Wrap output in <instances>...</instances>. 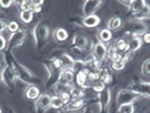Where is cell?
<instances>
[{
	"mask_svg": "<svg viewBox=\"0 0 150 113\" xmlns=\"http://www.w3.org/2000/svg\"><path fill=\"white\" fill-rule=\"evenodd\" d=\"M141 38H142L143 43H150V33L149 32L144 33L142 36H141Z\"/></svg>",
	"mask_w": 150,
	"mask_h": 113,
	"instance_id": "7bdbcfd3",
	"label": "cell"
},
{
	"mask_svg": "<svg viewBox=\"0 0 150 113\" xmlns=\"http://www.w3.org/2000/svg\"><path fill=\"white\" fill-rule=\"evenodd\" d=\"M143 42L142 38L139 36H132L128 40V51L127 53H134L137 52L141 46H142Z\"/></svg>",
	"mask_w": 150,
	"mask_h": 113,
	"instance_id": "e0dca14e",
	"label": "cell"
},
{
	"mask_svg": "<svg viewBox=\"0 0 150 113\" xmlns=\"http://www.w3.org/2000/svg\"><path fill=\"white\" fill-rule=\"evenodd\" d=\"M141 98V96H139L138 94H135L134 92L130 90L129 88H124L121 90L117 93L116 96V105L117 107L124 104H134L137 101H139Z\"/></svg>",
	"mask_w": 150,
	"mask_h": 113,
	"instance_id": "5b68a950",
	"label": "cell"
},
{
	"mask_svg": "<svg viewBox=\"0 0 150 113\" xmlns=\"http://www.w3.org/2000/svg\"><path fill=\"white\" fill-rule=\"evenodd\" d=\"M41 94H40V90H38V86L35 85H28L26 87V90H24V96L30 99V101H36Z\"/></svg>",
	"mask_w": 150,
	"mask_h": 113,
	"instance_id": "ac0fdd59",
	"label": "cell"
},
{
	"mask_svg": "<svg viewBox=\"0 0 150 113\" xmlns=\"http://www.w3.org/2000/svg\"><path fill=\"white\" fill-rule=\"evenodd\" d=\"M33 16L34 13L32 10H22L19 14V18L24 24H30L33 21Z\"/></svg>",
	"mask_w": 150,
	"mask_h": 113,
	"instance_id": "4dcf8cb0",
	"label": "cell"
},
{
	"mask_svg": "<svg viewBox=\"0 0 150 113\" xmlns=\"http://www.w3.org/2000/svg\"><path fill=\"white\" fill-rule=\"evenodd\" d=\"M103 1L99 0H86L83 4V17H87L90 15H95L99 7L102 6Z\"/></svg>",
	"mask_w": 150,
	"mask_h": 113,
	"instance_id": "9c48e42d",
	"label": "cell"
},
{
	"mask_svg": "<svg viewBox=\"0 0 150 113\" xmlns=\"http://www.w3.org/2000/svg\"><path fill=\"white\" fill-rule=\"evenodd\" d=\"M72 70H74V72H75V74L79 72V71H83V70H85V60H80V59L76 60L75 65H74V68H72Z\"/></svg>",
	"mask_w": 150,
	"mask_h": 113,
	"instance_id": "e575fe53",
	"label": "cell"
},
{
	"mask_svg": "<svg viewBox=\"0 0 150 113\" xmlns=\"http://www.w3.org/2000/svg\"><path fill=\"white\" fill-rule=\"evenodd\" d=\"M121 26H122V19H121L120 17L115 16V17L111 18V19L107 22V27H106V28L110 30L111 32H113V31L119 30Z\"/></svg>",
	"mask_w": 150,
	"mask_h": 113,
	"instance_id": "484cf974",
	"label": "cell"
},
{
	"mask_svg": "<svg viewBox=\"0 0 150 113\" xmlns=\"http://www.w3.org/2000/svg\"><path fill=\"white\" fill-rule=\"evenodd\" d=\"M83 113H93V112H91L90 107H86V109H85V111H83Z\"/></svg>",
	"mask_w": 150,
	"mask_h": 113,
	"instance_id": "bcb514c9",
	"label": "cell"
},
{
	"mask_svg": "<svg viewBox=\"0 0 150 113\" xmlns=\"http://www.w3.org/2000/svg\"><path fill=\"white\" fill-rule=\"evenodd\" d=\"M76 83H77V86L83 88V90H86V88H89L91 82L89 80V77H88V72L86 70H83V71H79L76 74Z\"/></svg>",
	"mask_w": 150,
	"mask_h": 113,
	"instance_id": "4fadbf2b",
	"label": "cell"
},
{
	"mask_svg": "<svg viewBox=\"0 0 150 113\" xmlns=\"http://www.w3.org/2000/svg\"><path fill=\"white\" fill-rule=\"evenodd\" d=\"M63 105H64V102H63V99H62L59 95L51 96V103H50V107H51V109L60 111L61 109L63 107Z\"/></svg>",
	"mask_w": 150,
	"mask_h": 113,
	"instance_id": "83f0119b",
	"label": "cell"
},
{
	"mask_svg": "<svg viewBox=\"0 0 150 113\" xmlns=\"http://www.w3.org/2000/svg\"><path fill=\"white\" fill-rule=\"evenodd\" d=\"M59 58H60L61 61H62V66H63L62 69H71V70H72L76 60L70 55V54H68V53H62Z\"/></svg>",
	"mask_w": 150,
	"mask_h": 113,
	"instance_id": "7402d4cb",
	"label": "cell"
},
{
	"mask_svg": "<svg viewBox=\"0 0 150 113\" xmlns=\"http://www.w3.org/2000/svg\"><path fill=\"white\" fill-rule=\"evenodd\" d=\"M72 45L75 48H78L79 50H87L89 46V40L83 34H76L72 38Z\"/></svg>",
	"mask_w": 150,
	"mask_h": 113,
	"instance_id": "5bb4252c",
	"label": "cell"
},
{
	"mask_svg": "<svg viewBox=\"0 0 150 113\" xmlns=\"http://www.w3.org/2000/svg\"><path fill=\"white\" fill-rule=\"evenodd\" d=\"M149 14H150V6L147 5V6L143 8V9H141L139 13L132 14L133 21H143V19H146V18L149 17Z\"/></svg>",
	"mask_w": 150,
	"mask_h": 113,
	"instance_id": "f1b7e54d",
	"label": "cell"
},
{
	"mask_svg": "<svg viewBox=\"0 0 150 113\" xmlns=\"http://www.w3.org/2000/svg\"><path fill=\"white\" fill-rule=\"evenodd\" d=\"M0 113H2V110H1V107H0Z\"/></svg>",
	"mask_w": 150,
	"mask_h": 113,
	"instance_id": "c3c4849f",
	"label": "cell"
},
{
	"mask_svg": "<svg viewBox=\"0 0 150 113\" xmlns=\"http://www.w3.org/2000/svg\"><path fill=\"white\" fill-rule=\"evenodd\" d=\"M69 95H70V98L71 99H83L85 97V90L78 87V86H71L70 87V90H69Z\"/></svg>",
	"mask_w": 150,
	"mask_h": 113,
	"instance_id": "44dd1931",
	"label": "cell"
},
{
	"mask_svg": "<svg viewBox=\"0 0 150 113\" xmlns=\"http://www.w3.org/2000/svg\"><path fill=\"white\" fill-rule=\"evenodd\" d=\"M26 38H27V31L25 30H19L15 33H10L7 40V49H6L7 52H10L16 48L22 46Z\"/></svg>",
	"mask_w": 150,
	"mask_h": 113,
	"instance_id": "277c9868",
	"label": "cell"
},
{
	"mask_svg": "<svg viewBox=\"0 0 150 113\" xmlns=\"http://www.w3.org/2000/svg\"><path fill=\"white\" fill-rule=\"evenodd\" d=\"M32 35L34 38V43L38 49L44 44L50 36V28L47 25H45L43 23H38L34 26V28L32 31Z\"/></svg>",
	"mask_w": 150,
	"mask_h": 113,
	"instance_id": "7a4b0ae2",
	"label": "cell"
},
{
	"mask_svg": "<svg viewBox=\"0 0 150 113\" xmlns=\"http://www.w3.org/2000/svg\"><path fill=\"white\" fill-rule=\"evenodd\" d=\"M97 40L98 42L104 43V44L111 42V40H112V32L110 30H107V28L99 30L97 33Z\"/></svg>",
	"mask_w": 150,
	"mask_h": 113,
	"instance_id": "ffe728a7",
	"label": "cell"
},
{
	"mask_svg": "<svg viewBox=\"0 0 150 113\" xmlns=\"http://www.w3.org/2000/svg\"><path fill=\"white\" fill-rule=\"evenodd\" d=\"M149 17H150V14H149Z\"/></svg>",
	"mask_w": 150,
	"mask_h": 113,
	"instance_id": "f907efd6",
	"label": "cell"
},
{
	"mask_svg": "<svg viewBox=\"0 0 150 113\" xmlns=\"http://www.w3.org/2000/svg\"><path fill=\"white\" fill-rule=\"evenodd\" d=\"M0 70H1V63H0Z\"/></svg>",
	"mask_w": 150,
	"mask_h": 113,
	"instance_id": "681fc988",
	"label": "cell"
},
{
	"mask_svg": "<svg viewBox=\"0 0 150 113\" xmlns=\"http://www.w3.org/2000/svg\"><path fill=\"white\" fill-rule=\"evenodd\" d=\"M51 68H52L53 70H59V71L63 68L62 61H61V59L59 57H55V58L51 59Z\"/></svg>",
	"mask_w": 150,
	"mask_h": 113,
	"instance_id": "836d02e7",
	"label": "cell"
},
{
	"mask_svg": "<svg viewBox=\"0 0 150 113\" xmlns=\"http://www.w3.org/2000/svg\"><path fill=\"white\" fill-rule=\"evenodd\" d=\"M102 69L100 67V62L97 61L96 59H94L93 57L88 58L87 60H85V70L88 72V74H97L99 72V70Z\"/></svg>",
	"mask_w": 150,
	"mask_h": 113,
	"instance_id": "2e32d148",
	"label": "cell"
},
{
	"mask_svg": "<svg viewBox=\"0 0 150 113\" xmlns=\"http://www.w3.org/2000/svg\"><path fill=\"white\" fill-rule=\"evenodd\" d=\"M98 97V103L97 106L99 109V112H106L108 106H110V103H111V99H112V94H111V90L105 87L104 90H102L100 93L97 94Z\"/></svg>",
	"mask_w": 150,
	"mask_h": 113,
	"instance_id": "52a82bcc",
	"label": "cell"
},
{
	"mask_svg": "<svg viewBox=\"0 0 150 113\" xmlns=\"http://www.w3.org/2000/svg\"><path fill=\"white\" fill-rule=\"evenodd\" d=\"M85 107V101L83 99H71L69 103L64 104L63 107L60 110V113H72L76 111H79Z\"/></svg>",
	"mask_w": 150,
	"mask_h": 113,
	"instance_id": "8fae6325",
	"label": "cell"
},
{
	"mask_svg": "<svg viewBox=\"0 0 150 113\" xmlns=\"http://www.w3.org/2000/svg\"><path fill=\"white\" fill-rule=\"evenodd\" d=\"M17 4L21 6L22 10H32L33 9V1H26V0H24V1H19Z\"/></svg>",
	"mask_w": 150,
	"mask_h": 113,
	"instance_id": "74e56055",
	"label": "cell"
},
{
	"mask_svg": "<svg viewBox=\"0 0 150 113\" xmlns=\"http://www.w3.org/2000/svg\"><path fill=\"white\" fill-rule=\"evenodd\" d=\"M7 30L10 32V33H15L17 31H19V25L18 23L16 22H10L7 24Z\"/></svg>",
	"mask_w": 150,
	"mask_h": 113,
	"instance_id": "f35d334b",
	"label": "cell"
},
{
	"mask_svg": "<svg viewBox=\"0 0 150 113\" xmlns=\"http://www.w3.org/2000/svg\"><path fill=\"white\" fill-rule=\"evenodd\" d=\"M106 53H107V45L104 43L97 42L91 48V57L99 62H102L106 59Z\"/></svg>",
	"mask_w": 150,
	"mask_h": 113,
	"instance_id": "30bf717a",
	"label": "cell"
},
{
	"mask_svg": "<svg viewBox=\"0 0 150 113\" xmlns=\"http://www.w3.org/2000/svg\"><path fill=\"white\" fill-rule=\"evenodd\" d=\"M98 79H99V80H102L105 85L112 83V80H113L112 75H111L110 70H108V69H106V68H102V69L99 70V72H98Z\"/></svg>",
	"mask_w": 150,
	"mask_h": 113,
	"instance_id": "d4e9b609",
	"label": "cell"
},
{
	"mask_svg": "<svg viewBox=\"0 0 150 113\" xmlns=\"http://www.w3.org/2000/svg\"><path fill=\"white\" fill-rule=\"evenodd\" d=\"M0 78L2 84L9 90H13L15 87L16 82L18 80L15 70L10 65H7L6 67H4L0 70Z\"/></svg>",
	"mask_w": 150,
	"mask_h": 113,
	"instance_id": "3957f363",
	"label": "cell"
},
{
	"mask_svg": "<svg viewBox=\"0 0 150 113\" xmlns=\"http://www.w3.org/2000/svg\"><path fill=\"white\" fill-rule=\"evenodd\" d=\"M148 32L147 25L143 23V21H132L131 22V35L132 36H139L141 38L144 33Z\"/></svg>",
	"mask_w": 150,
	"mask_h": 113,
	"instance_id": "7c38bea8",
	"label": "cell"
},
{
	"mask_svg": "<svg viewBox=\"0 0 150 113\" xmlns=\"http://www.w3.org/2000/svg\"><path fill=\"white\" fill-rule=\"evenodd\" d=\"M116 53H119L116 51V49H115V46L113 44H110L107 46V53H106V58L108 59V60L112 61V59L116 55Z\"/></svg>",
	"mask_w": 150,
	"mask_h": 113,
	"instance_id": "d590c367",
	"label": "cell"
},
{
	"mask_svg": "<svg viewBox=\"0 0 150 113\" xmlns=\"http://www.w3.org/2000/svg\"><path fill=\"white\" fill-rule=\"evenodd\" d=\"M50 103H51V96L49 94H41L35 101V109L38 112L44 111L50 107Z\"/></svg>",
	"mask_w": 150,
	"mask_h": 113,
	"instance_id": "9a60e30c",
	"label": "cell"
},
{
	"mask_svg": "<svg viewBox=\"0 0 150 113\" xmlns=\"http://www.w3.org/2000/svg\"><path fill=\"white\" fill-rule=\"evenodd\" d=\"M69 34L64 28L59 27V28H55L53 32V38L57 41V42H64L68 38Z\"/></svg>",
	"mask_w": 150,
	"mask_h": 113,
	"instance_id": "cb8c5ba5",
	"label": "cell"
},
{
	"mask_svg": "<svg viewBox=\"0 0 150 113\" xmlns=\"http://www.w3.org/2000/svg\"><path fill=\"white\" fill-rule=\"evenodd\" d=\"M15 2L14 1H0V7L1 8H5V9H8V8L11 7V5H14Z\"/></svg>",
	"mask_w": 150,
	"mask_h": 113,
	"instance_id": "b9f144b4",
	"label": "cell"
},
{
	"mask_svg": "<svg viewBox=\"0 0 150 113\" xmlns=\"http://www.w3.org/2000/svg\"><path fill=\"white\" fill-rule=\"evenodd\" d=\"M7 49V40L0 34V52Z\"/></svg>",
	"mask_w": 150,
	"mask_h": 113,
	"instance_id": "60d3db41",
	"label": "cell"
},
{
	"mask_svg": "<svg viewBox=\"0 0 150 113\" xmlns=\"http://www.w3.org/2000/svg\"><path fill=\"white\" fill-rule=\"evenodd\" d=\"M148 4L143 0H133L131 1V5H130V9L132 11V14H135V13H139L141 9L146 7Z\"/></svg>",
	"mask_w": 150,
	"mask_h": 113,
	"instance_id": "f546056e",
	"label": "cell"
},
{
	"mask_svg": "<svg viewBox=\"0 0 150 113\" xmlns=\"http://www.w3.org/2000/svg\"><path fill=\"white\" fill-rule=\"evenodd\" d=\"M5 30H7V23H5L2 19H0V34Z\"/></svg>",
	"mask_w": 150,
	"mask_h": 113,
	"instance_id": "ee69618b",
	"label": "cell"
},
{
	"mask_svg": "<svg viewBox=\"0 0 150 113\" xmlns=\"http://www.w3.org/2000/svg\"><path fill=\"white\" fill-rule=\"evenodd\" d=\"M117 113H134V104H124L119 106Z\"/></svg>",
	"mask_w": 150,
	"mask_h": 113,
	"instance_id": "d6a6232c",
	"label": "cell"
},
{
	"mask_svg": "<svg viewBox=\"0 0 150 113\" xmlns=\"http://www.w3.org/2000/svg\"><path fill=\"white\" fill-rule=\"evenodd\" d=\"M76 74L71 69H61L58 74V85L69 86L75 80Z\"/></svg>",
	"mask_w": 150,
	"mask_h": 113,
	"instance_id": "ba28073f",
	"label": "cell"
},
{
	"mask_svg": "<svg viewBox=\"0 0 150 113\" xmlns=\"http://www.w3.org/2000/svg\"><path fill=\"white\" fill-rule=\"evenodd\" d=\"M129 54H130V53H125L121 60L112 62V63H111V68H112L113 70H115V71H121V70H123L124 67H125V65H127V62L129 61Z\"/></svg>",
	"mask_w": 150,
	"mask_h": 113,
	"instance_id": "603a6c76",
	"label": "cell"
},
{
	"mask_svg": "<svg viewBox=\"0 0 150 113\" xmlns=\"http://www.w3.org/2000/svg\"><path fill=\"white\" fill-rule=\"evenodd\" d=\"M8 65H10L11 67L14 68V70H15V72H16V76H17V78H18L19 80H22L23 83L27 84V85H34V82H35V79H36L35 75H34L27 67H25L24 65L19 63V62L14 58V55H11V60H10V62H9Z\"/></svg>",
	"mask_w": 150,
	"mask_h": 113,
	"instance_id": "6da1fadb",
	"label": "cell"
},
{
	"mask_svg": "<svg viewBox=\"0 0 150 113\" xmlns=\"http://www.w3.org/2000/svg\"><path fill=\"white\" fill-rule=\"evenodd\" d=\"M7 113H16L15 111H13V110H8Z\"/></svg>",
	"mask_w": 150,
	"mask_h": 113,
	"instance_id": "7dc6e473",
	"label": "cell"
},
{
	"mask_svg": "<svg viewBox=\"0 0 150 113\" xmlns=\"http://www.w3.org/2000/svg\"><path fill=\"white\" fill-rule=\"evenodd\" d=\"M120 4H122V5H125V6H128V7L130 8L131 1H120Z\"/></svg>",
	"mask_w": 150,
	"mask_h": 113,
	"instance_id": "f6af8a7d",
	"label": "cell"
},
{
	"mask_svg": "<svg viewBox=\"0 0 150 113\" xmlns=\"http://www.w3.org/2000/svg\"><path fill=\"white\" fill-rule=\"evenodd\" d=\"M141 74L143 76H150V59L143 61L141 66Z\"/></svg>",
	"mask_w": 150,
	"mask_h": 113,
	"instance_id": "8d00e7d4",
	"label": "cell"
},
{
	"mask_svg": "<svg viewBox=\"0 0 150 113\" xmlns=\"http://www.w3.org/2000/svg\"><path fill=\"white\" fill-rule=\"evenodd\" d=\"M105 87H106V85L103 83L102 80H99V79L95 80V82H93V83H91V85H90V88H91L93 90H95L97 94H98V93H100V92L104 90Z\"/></svg>",
	"mask_w": 150,
	"mask_h": 113,
	"instance_id": "1f68e13d",
	"label": "cell"
},
{
	"mask_svg": "<svg viewBox=\"0 0 150 113\" xmlns=\"http://www.w3.org/2000/svg\"><path fill=\"white\" fill-rule=\"evenodd\" d=\"M59 96H60V97L63 99L64 104H67V103H69V102L71 101V98H70V95H69V92H61L60 94H59Z\"/></svg>",
	"mask_w": 150,
	"mask_h": 113,
	"instance_id": "ab89813d",
	"label": "cell"
},
{
	"mask_svg": "<svg viewBox=\"0 0 150 113\" xmlns=\"http://www.w3.org/2000/svg\"><path fill=\"white\" fill-rule=\"evenodd\" d=\"M130 90L134 92L139 96L146 98H150V82H142V80H134L129 85Z\"/></svg>",
	"mask_w": 150,
	"mask_h": 113,
	"instance_id": "8992f818",
	"label": "cell"
},
{
	"mask_svg": "<svg viewBox=\"0 0 150 113\" xmlns=\"http://www.w3.org/2000/svg\"><path fill=\"white\" fill-rule=\"evenodd\" d=\"M99 23H100V18L97 15H90L87 17H83V21H81V24L85 27H88V28L96 27L99 25Z\"/></svg>",
	"mask_w": 150,
	"mask_h": 113,
	"instance_id": "d6986e66",
	"label": "cell"
},
{
	"mask_svg": "<svg viewBox=\"0 0 150 113\" xmlns=\"http://www.w3.org/2000/svg\"><path fill=\"white\" fill-rule=\"evenodd\" d=\"M113 45L115 46L116 51L119 53H127L128 51V41H125L124 38H117Z\"/></svg>",
	"mask_w": 150,
	"mask_h": 113,
	"instance_id": "4316f807",
	"label": "cell"
}]
</instances>
